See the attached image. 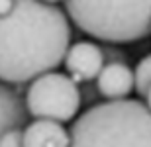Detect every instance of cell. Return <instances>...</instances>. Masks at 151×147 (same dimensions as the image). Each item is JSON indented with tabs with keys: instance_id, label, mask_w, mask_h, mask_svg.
I'll return each mask as SVG.
<instances>
[{
	"instance_id": "5",
	"label": "cell",
	"mask_w": 151,
	"mask_h": 147,
	"mask_svg": "<svg viewBox=\"0 0 151 147\" xmlns=\"http://www.w3.org/2000/svg\"><path fill=\"white\" fill-rule=\"evenodd\" d=\"M63 65L77 82L96 80L98 73L106 65L104 49L94 41H75L69 45Z\"/></svg>"
},
{
	"instance_id": "7",
	"label": "cell",
	"mask_w": 151,
	"mask_h": 147,
	"mask_svg": "<svg viewBox=\"0 0 151 147\" xmlns=\"http://www.w3.org/2000/svg\"><path fill=\"white\" fill-rule=\"evenodd\" d=\"M24 147H71V131L63 122L35 118L24 128Z\"/></svg>"
},
{
	"instance_id": "4",
	"label": "cell",
	"mask_w": 151,
	"mask_h": 147,
	"mask_svg": "<svg viewBox=\"0 0 151 147\" xmlns=\"http://www.w3.org/2000/svg\"><path fill=\"white\" fill-rule=\"evenodd\" d=\"M26 108L32 118L71 122L81 108V88L71 75L49 71L29 80L26 88Z\"/></svg>"
},
{
	"instance_id": "1",
	"label": "cell",
	"mask_w": 151,
	"mask_h": 147,
	"mask_svg": "<svg viewBox=\"0 0 151 147\" xmlns=\"http://www.w3.org/2000/svg\"><path fill=\"white\" fill-rule=\"evenodd\" d=\"M67 12L43 0H0V80L22 86L55 71L71 45Z\"/></svg>"
},
{
	"instance_id": "11",
	"label": "cell",
	"mask_w": 151,
	"mask_h": 147,
	"mask_svg": "<svg viewBox=\"0 0 151 147\" xmlns=\"http://www.w3.org/2000/svg\"><path fill=\"white\" fill-rule=\"evenodd\" d=\"M104 49V57H106V63L110 61H126V55L116 47V43H108V45H102Z\"/></svg>"
},
{
	"instance_id": "2",
	"label": "cell",
	"mask_w": 151,
	"mask_h": 147,
	"mask_svg": "<svg viewBox=\"0 0 151 147\" xmlns=\"http://www.w3.org/2000/svg\"><path fill=\"white\" fill-rule=\"evenodd\" d=\"M69 131L71 147H151V110L129 98L98 102Z\"/></svg>"
},
{
	"instance_id": "13",
	"label": "cell",
	"mask_w": 151,
	"mask_h": 147,
	"mask_svg": "<svg viewBox=\"0 0 151 147\" xmlns=\"http://www.w3.org/2000/svg\"><path fill=\"white\" fill-rule=\"evenodd\" d=\"M43 2H49V4H55V2H65V0H43Z\"/></svg>"
},
{
	"instance_id": "10",
	"label": "cell",
	"mask_w": 151,
	"mask_h": 147,
	"mask_svg": "<svg viewBox=\"0 0 151 147\" xmlns=\"http://www.w3.org/2000/svg\"><path fill=\"white\" fill-rule=\"evenodd\" d=\"M0 147H24V128H10L0 136Z\"/></svg>"
},
{
	"instance_id": "9",
	"label": "cell",
	"mask_w": 151,
	"mask_h": 147,
	"mask_svg": "<svg viewBox=\"0 0 151 147\" xmlns=\"http://www.w3.org/2000/svg\"><path fill=\"white\" fill-rule=\"evenodd\" d=\"M134 75H135V92H137V96L145 98L147 90L151 88V53L135 65Z\"/></svg>"
},
{
	"instance_id": "3",
	"label": "cell",
	"mask_w": 151,
	"mask_h": 147,
	"mask_svg": "<svg viewBox=\"0 0 151 147\" xmlns=\"http://www.w3.org/2000/svg\"><path fill=\"white\" fill-rule=\"evenodd\" d=\"M69 20L106 43L139 41L151 32V0H65Z\"/></svg>"
},
{
	"instance_id": "12",
	"label": "cell",
	"mask_w": 151,
	"mask_h": 147,
	"mask_svg": "<svg viewBox=\"0 0 151 147\" xmlns=\"http://www.w3.org/2000/svg\"><path fill=\"white\" fill-rule=\"evenodd\" d=\"M145 106L151 110V88L147 90V94H145Z\"/></svg>"
},
{
	"instance_id": "6",
	"label": "cell",
	"mask_w": 151,
	"mask_h": 147,
	"mask_svg": "<svg viewBox=\"0 0 151 147\" xmlns=\"http://www.w3.org/2000/svg\"><path fill=\"white\" fill-rule=\"evenodd\" d=\"M96 90L106 100H122L135 90V75L134 69L126 61L106 63L96 77Z\"/></svg>"
},
{
	"instance_id": "8",
	"label": "cell",
	"mask_w": 151,
	"mask_h": 147,
	"mask_svg": "<svg viewBox=\"0 0 151 147\" xmlns=\"http://www.w3.org/2000/svg\"><path fill=\"white\" fill-rule=\"evenodd\" d=\"M28 116L29 114L20 86L0 80V136L10 128H24Z\"/></svg>"
}]
</instances>
